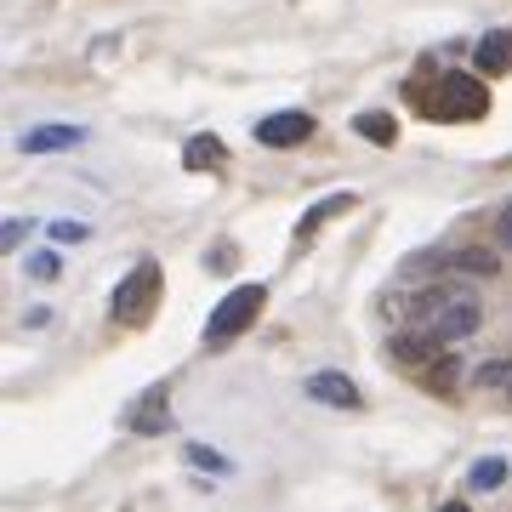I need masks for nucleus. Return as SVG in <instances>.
<instances>
[{"label": "nucleus", "mask_w": 512, "mask_h": 512, "mask_svg": "<svg viewBox=\"0 0 512 512\" xmlns=\"http://www.w3.org/2000/svg\"><path fill=\"white\" fill-rule=\"evenodd\" d=\"M478 319H484V308H478V296L467 291V285H427V291H416V302H410V330L433 336L439 348L467 342L478 330Z\"/></svg>", "instance_id": "nucleus-1"}, {"label": "nucleus", "mask_w": 512, "mask_h": 512, "mask_svg": "<svg viewBox=\"0 0 512 512\" xmlns=\"http://www.w3.org/2000/svg\"><path fill=\"white\" fill-rule=\"evenodd\" d=\"M507 478V461L501 456H484V461H473V490H495Z\"/></svg>", "instance_id": "nucleus-14"}, {"label": "nucleus", "mask_w": 512, "mask_h": 512, "mask_svg": "<svg viewBox=\"0 0 512 512\" xmlns=\"http://www.w3.org/2000/svg\"><path fill=\"white\" fill-rule=\"evenodd\" d=\"M495 234H501V245H507V251H512V205H507V211H501V222H495Z\"/></svg>", "instance_id": "nucleus-19"}, {"label": "nucleus", "mask_w": 512, "mask_h": 512, "mask_svg": "<svg viewBox=\"0 0 512 512\" xmlns=\"http://www.w3.org/2000/svg\"><path fill=\"white\" fill-rule=\"evenodd\" d=\"M23 274H29V279H57V274H63V256H57V251H35L29 262H23Z\"/></svg>", "instance_id": "nucleus-15"}, {"label": "nucleus", "mask_w": 512, "mask_h": 512, "mask_svg": "<svg viewBox=\"0 0 512 512\" xmlns=\"http://www.w3.org/2000/svg\"><path fill=\"white\" fill-rule=\"evenodd\" d=\"M262 302H268V285H234V291L217 302V313L205 319V348H228L234 336H245V330L256 325Z\"/></svg>", "instance_id": "nucleus-3"}, {"label": "nucleus", "mask_w": 512, "mask_h": 512, "mask_svg": "<svg viewBox=\"0 0 512 512\" xmlns=\"http://www.w3.org/2000/svg\"><path fill=\"white\" fill-rule=\"evenodd\" d=\"M183 456L194 461V467H200V473H211V478H228V473H234V461L222 456V450H211V444H188Z\"/></svg>", "instance_id": "nucleus-12"}, {"label": "nucleus", "mask_w": 512, "mask_h": 512, "mask_svg": "<svg viewBox=\"0 0 512 512\" xmlns=\"http://www.w3.org/2000/svg\"><path fill=\"white\" fill-rule=\"evenodd\" d=\"M154 308H160V262L148 256V262H137L120 279V291H114V325H148Z\"/></svg>", "instance_id": "nucleus-4"}, {"label": "nucleus", "mask_w": 512, "mask_h": 512, "mask_svg": "<svg viewBox=\"0 0 512 512\" xmlns=\"http://www.w3.org/2000/svg\"><path fill=\"white\" fill-rule=\"evenodd\" d=\"M183 165H188V171H217V165H222V137H211V131H200V137H188Z\"/></svg>", "instance_id": "nucleus-10"}, {"label": "nucleus", "mask_w": 512, "mask_h": 512, "mask_svg": "<svg viewBox=\"0 0 512 512\" xmlns=\"http://www.w3.org/2000/svg\"><path fill=\"white\" fill-rule=\"evenodd\" d=\"M308 137H313V114H302V109L256 120V143H268V148H296V143H308Z\"/></svg>", "instance_id": "nucleus-6"}, {"label": "nucleus", "mask_w": 512, "mask_h": 512, "mask_svg": "<svg viewBox=\"0 0 512 512\" xmlns=\"http://www.w3.org/2000/svg\"><path fill=\"white\" fill-rule=\"evenodd\" d=\"M478 74H507L512 69V29H490V35L473 46Z\"/></svg>", "instance_id": "nucleus-9"}, {"label": "nucleus", "mask_w": 512, "mask_h": 512, "mask_svg": "<svg viewBox=\"0 0 512 512\" xmlns=\"http://www.w3.org/2000/svg\"><path fill=\"white\" fill-rule=\"evenodd\" d=\"M86 143V131L80 126H35V131H23L18 148L23 154H63V148H80Z\"/></svg>", "instance_id": "nucleus-8"}, {"label": "nucleus", "mask_w": 512, "mask_h": 512, "mask_svg": "<svg viewBox=\"0 0 512 512\" xmlns=\"http://www.w3.org/2000/svg\"><path fill=\"white\" fill-rule=\"evenodd\" d=\"M439 512H467V507H461V501H450V507H439Z\"/></svg>", "instance_id": "nucleus-20"}, {"label": "nucleus", "mask_w": 512, "mask_h": 512, "mask_svg": "<svg viewBox=\"0 0 512 512\" xmlns=\"http://www.w3.org/2000/svg\"><path fill=\"white\" fill-rule=\"evenodd\" d=\"M353 131H359V137H370V143H393V137H399V126H393V114H359V120H353Z\"/></svg>", "instance_id": "nucleus-13"}, {"label": "nucleus", "mask_w": 512, "mask_h": 512, "mask_svg": "<svg viewBox=\"0 0 512 512\" xmlns=\"http://www.w3.org/2000/svg\"><path fill=\"white\" fill-rule=\"evenodd\" d=\"M23 234H29V222H23V217H12V222H6V228H0V239H6V245H18Z\"/></svg>", "instance_id": "nucleus-18"}, {"label": "nucleus", "mask_w": 512, "mask_h": 512, "mask_svg": "<svg viewBox=\"0 0 512 512\" xmlns=\"http://www.w3.org/2000/svg\"><path fill=\"white\" fill-rule=\"evenodd\" d=\"M342 211H353V194H330V200H319L308 211V217L296 222V239H308L313 228H319V222H330V217H342Z\"/></svg>", "instance_id": "nucleus-11"}, {"label": "nucleus", "mask_w": 512, "mask_h": 512, "mask_svg": "<svg viewBox=\"0 0 512 512\" xmlns=\"http://www.w3.org/2000/svg\"><path fill=\"white\" fill-rule=\"evenodd\" d=\"M126 427H131V433H148V439H154V433H165V427H171V382L148 387L143 399L126 410Z\"/></svg>", "instance_id": "nucleus-5"}, {"label": "nucleus", "mask_w": 512, "mask_h": 512, "mask_svg": "<svg viewBox=\"0 0 512 512\" xmlns=\"http://www.w3.org/2000/svg\"><path fill=\"white\" fill-rule=\"evenodd\" d=\"M421 109L433 120H484L490 114V92L473 74H439V86L421 97Z\"/></svg>", "instance_id": "nucleus-2"}, {"label": "nucleus", "mask_w": 512, "mask_h": 512, "mask_svg": "<svg viewBox=\"0 0 512 512\" xmlns=\"http://www.w3.org/2000/svg\"><path fill=\"white\" fill-rule=\"evenodd\" d=\"M52 239H63V245H80V239H86V228H80V222H52Z\"/></svg>", "instance_id": "nucleus-17"}, {"label": "nucleus", "mask_w": 512, "mask_h": 512, "mask_svg": "<svg viewBox=\"0 0 512 512\" xmlns=\"http://www.w3.org/2000/svg\"><path fill=\"white\" fill-rule=\"evenodd\" d=\"M478 382H484V387H512V365H501V359H495V365L478 370Z\"/></svg>", "instance_id": "nucleus-16"}, {"label": "nucleus", "mask_w": 512, "mask_h": 512, "mask_svg": "<svg viewBox=\"0 0 512 512\" xmlns=\"http://www.w3.org/2000/svg\"><path fill=\"white\" fill-rule=\"evenodd\" d=\"M308 393L319 404H336V410H359V404H365V393H359L342 370H319V376H308Z\"/></svg>", "instance_id": "nucleus-7"}]
</instances>
